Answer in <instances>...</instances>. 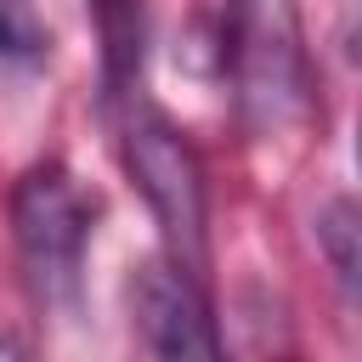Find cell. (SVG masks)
Segmentation results:
<instances>
[{"instance_id":"1","label":"cell","mask_w":362,"mask_h":362,"mask_svg":"<svg viewBox=\"0 0 362 362\" xmlns=\"http://www.w3.org/2000/svg\"><path fill=\"white\" fill-rule=\"evenodd\" d=\"M221 57L238 119L255 136H277L311 107V62L294 0H226Z\"/></svg>"},{"instance_id":"2","label":"cell","mask_w":362,"mask_h":362,"mask_svg":"<svg viewBox=\"0 0 362 362\" xmlns=\"http://www.w3.org/2000/svg\"><path fill=\"white\" fill-rule=\"evenodd\" d=\"M124 164L164 232V255L204 283L209 272V192H204V164L192 141L153 107L130 113L124 124Z\"/></svg>"},{"instance_id":"3","label":"cell","mask_w":362,"mask_h":362,"mask_svg":"<svg viewBox=\"0 0 362 362\" xmlns=\"http://www.w3.org/2000/svg\"><path fill=\"white\" fill-rule=\"evenodd\" d=\"M11 232L23 272L45 305H74L85 243H90V204L62 164H34L11 192Z\"/></svg>"},{"instance_id":"4","label":"cell","mask_w":362,"mask_h":362,"mask_svg":"<svg viewBox=\"0 0 362 362\" xmlns=\"http://www.w3.org/2000/svg\"><path fill=\"white\" fill-rule=\"evenodd\" d=\"M130 294H136V322H141V334L158 356H221L204 283L187 277L170 255L141 260Z\"/></svg>"},{"instance_id":"5","label":"cell","mask_w":362,"mask_h":362,"mask_svg":"<svg viewBox=\"0 0 362 362\" xmlns=\"http://www.w3.org/2000/svg\"><path fill=\"white\" fill-rule=\"evenodd\" d=\"M90 17L102 34V90L113 102L136 85V68H141V34H147L141 0H90Z\"/></svg>"},{"instance_id":"6","label":"cell","mask_w":362,"mask_h":362,"mask_svg":"<svg viewBox=\"0 0 362 362\" xmlns=\"http://www.w3.org/2000/svg\"><path fill=\"white\" fill-rule=\"evenodd\" d=\"M51 34L34 0H0V62H34L45 57Z\"/></svg>"},{"instance_id":"7","label":"cell","mask_w":362,"mask_h":362,"mask_svg":"<svg viewBox=\"0 0 362 362\" xmlns=\"http://www.w3.org/2000/svg\"><path fill=\"white\" fill-rule=\"evenodd\" d=\"M317 243L328 249L334 277H339L345 294H351V288H356V204H351V198H334V204L317 215Z\"/></svg>"}]
</instances>
